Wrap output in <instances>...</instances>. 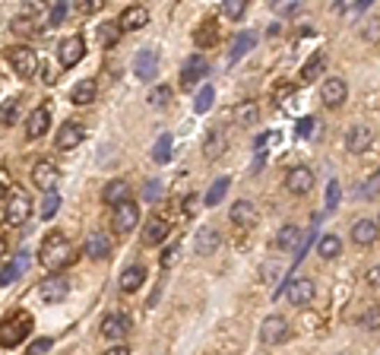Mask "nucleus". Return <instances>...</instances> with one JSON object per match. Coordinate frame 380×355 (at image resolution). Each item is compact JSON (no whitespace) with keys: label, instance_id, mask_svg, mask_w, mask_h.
Segmentation results:
<instances>
[{"label":"nucleus","instance_id":"obj_45","mask_svg":"<svg viewBox=\"0 0 380 355\" xmlns=\"http://www.w3.org/2000/svg\"><path fill=\"white\" fill-rule=\"evenodd\" d=\"M361 324H365V327H371V330H377L380 327V305L367 307L365 314H361Z\"/></svg>","mask_w":380,"mask_h":355},{"label":"nucleus","instance_id":"obj_25","mask_svg":"<svg viewBox=\"0 0 380 355\" xmlns=\"http://www.w3.org/2000/svg\"><path fill=\"white\" fill-rule=\"evenodd\" d=\"M146 22H149V10L146 7H127L124 13H121V20H118V26L124 29V32H137V29H143Z\"/></svg>","mask_w":380,"mask_h":355},{"label":"nucleus","instance_id":"obj_35","mask_svg":"<svg viewBox=\"0 0 380 355\" xmlns=\"http://www.w3.org/2000/svg\"><path fill=\"white\" fill-rule=\"evenodd\" d=\"M213 102H215V89L213 86H203L200 96H197V102H194V111H197V115H206V111L213 108Z\"/></svg>","mask_w":380,"mask_h":355},{"label":"nucleus","instance_id":"obj_42","mask_svg":"<svg viewBox=\"0 0 380 355\" xmlns=\"http://www.w3.org/2000/svg\"><path fill=\"white\" fill-rule=\"evenodd\" d=\"M124 32L121 26H114V22H105V26H98V38L105 41V45H111V41H118V35Z\"/></svg>","mask_w":380,"mask_h":355},{"label":"nucleus","instance_id":"obj_44","mask_svg":"<svg viewBox=\"0 0 380 355\" xmlns=\"http://www.w3.org/2000/svg\"><path fill=\"white\" fill-rule=\"evenodd\" d=\"M51 349H54V340H48V336L29 342V355H45V352H51Z\"/></svg>","mask_w":380,"mask_h":355},{"label":"nucleus","instance_id":"obj_37","mask_svg":"<svg viewBox=\"0 0 380 355\" xmlns=\"http://www.w3.org/2000/svg\"><path fill=\"white\" fill-rule=\"evenodd\" d=\"M146 102H149L152 108H165V105L172 102V89H168V86H152V92H149Z\"/></svg>","mask_w":380,"mask_h":355},{"label":"nucleus","instance_id":"obj_52","mask_svg":"<svg viewBox=\"0 0 380 355\" xmlns=\"http://www.w3.org/2000/svg\"><path fill=\"white\" fill-rule=\"evenodd\" d=\"M127 352H130V349H127V346H121V342H114V346L108 349V355H127Z\"/></svg>","mask_w":380,"mask_h":355},{"label":"nucleus","instance_id":"obj_11","mask_svg":"<svg viewBox=\"0 0 380 355\" xmlns=\"http://www.w3.org/2000/svg\"><path fill=\"white\" fill-rule=\"evenodd\" d=\"M219 247H222L219 229H213V226L197 229V235H194V251H197V257H215V254H219Z\"/></svg>","mask_w":380,"mask_h":355},{"label":"nucleus","instance_id":"obj_14","mask_svg":"<svg viewBox=\"0 0 380 355\" xmlns=\"http://www.w3.org/2000/svg\"><path fill=\"white\" fill-rule=\"evenodd\" d=\"M98 333L105 336V340H111V342H118V340H124L127 333H130V317L127 314H105L102 317V327H98Z\"/></svg>","mask_w":380,"mask_h":355},{"label":"nucleus","instance_id":"obj_15","mask_svg":"<svg viewBox=\"0 0 380 355\" xmlns=\"http://www.w3.org/2000/svg\"><path fill=\"white\" fill-rule=\"evenodd\" d=\"M133 73H137V80L152 82L155 73H159V55H155L152 48H143L137 57H133Z\"/></svg>","mask_w":380,"mask_h":355},{"label":"nucleus","instance_id":"obj_27","mask_svg":"<svg viewBox=\"0 0 380 355\" xmlns=\"http://www.w3.org/2000/svg\"><path fill=\"white\" fill-rule=\"evenodd\" d=\"M225 146H228L225 130L213 127V130L206 133V140H203V156H206V159H219L222 152H225Z\"/></svg>","mask_w":380,"mask_h":355},{"label":"nucleus","instance_id":"obj_34","mask_svg":"<svg viewBox=\"0 0 380 355\" xmlns=\"http://www.w3.org/2000/svg\"><path fill=\"white\" fill-rule=\"evenodd\" d=\"M358 35L367 41V45H377V41H380V16H367V20L361 22Z\"/></svg>","mask_w":380,"mask_h":355},{"label":"nucleus","instance_id":"obj_36","mask_svg":"<svg viewBox=\"0 0 380 355\" xmlns=\"http://www.w3.org/2000/svg\"><path fill=\"white\" fill-rule=\"evenodd\" d=\"M270 10L276 16H295L301 10V0H270Z\"/></svg>","mask_w":380,"mask_h":355},{"label":"nucleus","instance_id":"obj_40","mask_svg":"<svg viewBox=\"0 0 380 355\" xmlns=\"http://www.w3.org/2000/svg\"><path fill=\"white\" fill-rule=\"evenodd\" d=\"M73 7H76V13L92 16V13H98V10L105 7V0H73Z\"/></svg>","mask_w":380,"mask_h":355},{"label":"nucleus","instance_id":"obj_23","mask_svg":"<svg viewBox=\"0 0 380 355\" xmlns=\"http://www.w3.org/2000/svg\"><path fill=\"white\" fill-rule=\"evenodd\" d=\"M165 238H168V222L162 216H152L149 222L143 226V245L146 247H155V245H162Z\"/></svg>","mask_w":380,"mask_h":355},{"label":"nucleus","instance_id":"obj_16","mask_svg":"<svg viewBox=\"0 0 380 355\" xmlns=\"http://www.w3.org/2000/svg\"><path fill=\"white\" fill-rule=\"evenodd\" d=\"M374 143V130L367 127V124H355V127H349L346 133V150L352 152V156H361V152H367V146Z\"/></svg>","mask_w":380,"mask_h":355},{"label":"nucleus","instance_id":"obj_2","mask_svg":"<svg viewBox=\"0 0 380 355\" xmlns=\"http://www.w3.org/2000/svg\"><path fill=\"white\" fill-rule=\"evenodd\" d=\"M29 216H32L29 194L22 187H10L3 194V219H7V226H22V222H29Z\"/></svg>","mask_w":380,"mask_h":355},{"label":"nucleus","instance_id":"obj_21","mask_svg":"<svg viewBox=\"0 0 380 355\" xmlns=\"http://www.w3.org/2000/svg\"><path fill=\"white\" fill-rule=\"evenodd\" d=\"M146 282V266L143 263H133V266H127L124 273L118 276V289L124 295H133V292H139V286Z\"/></svg>","mask_w":380,"mask_h":355},{"label":"nucleus","instance_id":"obj_9","mask_svg":"<svg viewBox=\"0 0 380 355\" xmlns=\"http://www.w3.org/2000/svg\"><path fill=\"white\" fill-rule=\"evenodd\" d=\"M349 99V82L342 76H326L324 86H320V102L326 108H339V105H346Z\"/></svg>","mask_w":380,"mask_h":355},{"label":"nucleus","instance_id":"obj_47","mask_svg":"<svg viewBox=\"0 0 380 355\" xmlns=\"http://www.w3.org/2000/svg\"><path fill=\"white\" fill-rule=\"evenodd\" d=\"M339 203V181H330V184H326V206H336Z\"/></svg>","mask_w":380,"mask_h":355},{"label":"nucleus","instance_id":"obj_29","mask_svg":"<svg viewBox=\"0 0 380 355\" xmlns=\"http://www.w3.org/2000/svg\"><path fill=\"white\" fill-rule=\"evenodd\" d=\"M235 121L241 124V127H254V124L260 121V105L257 102H241L235 108Z\"/></svg>","mask_w":380,"mask_h":355},{"label":"nucleus","instance_id":"obj_31","mask_svg":"<svg viewBox=\"0 0 380 355\" xmlns=\"http://www.w3.org/2000/svg\"><path fill=\"white\" fill-rule=\"evenodd\" d=\"M257 45V32H244L235 38V45H231V51H228V61H238V57H244L250 48Z\"/></svg>","mask_w":380,"mask_h":355},{"label":"nucleus","instance_id":"obj_46","mask_svg":"<svg viewBox=\"0 0 380 355\" xmlns=\"http://www.w3.org/2000/svg\"><path fill=\"white\" fill-rule=\"evenodd\" d=\"M244 3H248V0H225V16L228 20H238V16L244 13Z\"/></svg>","mask_w":380,"mask_h":355},{"label":"nucleus","instance_id":"obj_13","mask_svg":"<svg viewBox=\"0 0 380 355\" xmlns=\"http://www.w3.org/2000/svg\"><path fill=\"white\" fill-rule=\"evenodd\" d=\"M285 298H289L291 307H304L314 301V280H307V276H298V280L289 282V289H285Z\"/></svg>","mask_w":380,"mask_h":355},{"label":"nucleus","instance_id":"obj_4","mask_svg":"<svg viewBox=\"0 0 380 355\" xmlns=\"http://www.w3.org/2000/svg\"><path fill=\"white\" fill-rule=\"evenodd\" d=\"M67 295H70V280L61 270H54L48 280L38 282V298H42L45 305H57V301H63Z\"/></svg>","mask_w":380,"mask_h":355},{"label":"nucleus","instance_id":"obj_26","mask_svg":"<svg viewBox=\"0 0 380 355\" xmlns=\"http://www.w3.org/2000/svg\"><path fill=\"white\" fill-rule=\"evenodd\" d=\"M96 96H98V82H96V80H79V82L73 86V92H70V102L83 108V105H92V102H96Z\"/></svg>","mask_w":380,"mask_h":355},{"label":"nucleus","instance_id":"obj_8","mask_svg":"<svg viewBox=\"0 0 380 355\" xmlns=\"http://www.w3.org/2000/svg\"><path fill=\"white\" fill-rule=\"evenodd\" d=\"M83 55H86V41H83V35H70V38H63L61 45H57V64H61L63 70L76 67V64L83 61Z\"/></svg>","mask_w":380,"mask_h":355},{"label":"nucleus","instance_id":"obj_10","mask_svg":"<svg viewBox=\"0 0 380 355\" xmlns=\"http://www.w3.org/2000/svg\"><path fill=\"white\" fill-rule=\"evenodd\" d=\"M228 219H231L241 232H248V229H254L257 222H260V210H257L254 200H235L231 210H228Z\"/></svg>","mask_w":380,"mask_h":355},{"label":"nucleus","instance_id":"obj_17","mask_svg":"<svg viewBox=\"0 0 380 355\" xmlns=\"http://www.w3.org/2000/svg\"><path fill=\"white\" fill-rule=\"evenodd\" d=\"M377 235H380V222H374V219H355L352 222V241L358 247H371L377 241Z\"/></svg>","mask_w":380,"mask_h":355},{"label":"nucleus","instance_id":"obj_48","mask_svg":"<svg viewBox=\"0 0 380 355\" xmlns=\"http://www.w3.org/2000/svg\"><path fill=\"white\" fill-rule=\"evenodd\" d=\"M16 276H20V270H16V266L7 260V263H3V286H10V282H13Z\"/></svg>","mask_w":380,"mask_h":355},{"label":"nucleus","instance_id":"obj_1","mask_svg":"<svg viewBox=\"0 0 380 355\" xmlns=\"http://www.w3.org/2000/svg\"><path fill=\"white\" fill-rule=\"evenodd\" d=\"M73 260V245H70V238L63 232H51L45 235L42 247H38V263L45 266V270H63V266Z\"/></svg>","mask_w":380,"mask_h":355},{"label":"nucleus","instance_id":"obj_24","mask_svg":"<svg viewBox=\"0 0 380 355\" xmlns=\"http://www.w3.org/2000/svg\"><path fill=\"white\" fill-rule=\"evenodd\" d=\"M102 200L108 206H118L124 203V200H130V181H124V178H114V181H108L102 191Z\"/></svg>","mask_w":380,"mask_h":355},{"label":"nucleus","instance_id":"obj_51","mask_svg":"<svg viewBox=\"0 0 380 355\" xmlns=\"http://www.w3.org/2000/svg\"><path fill=\"white\" fill-rule=\"evenodd\" d=\"M146 200H155V197H159V184H146Z\"/></svg>","mask_w":380,"mask_h":355},{"label":"nucleus","instance_id":"obj_53","mask_svg":"<svg viewBox=\"0 0 380 355\" xmlns=\"http://www.w3.org/2000/svg\"><path fill=\"white\" fill-rule=\"evenodd\" d=\"M377 222H380V219H377Z\"/></svg>","mask_w":380,"mask_h":355},{"label":"nucleus","instance_id":"obj_6","mask_svg":"<svg viewBox=\"0 0 380 355\" xmlns=\"http://www.w3.org/2000/svg\"><path fill=\"white\" fill-rule=\"evenodd\" d=\"M289 333H291L289 321L279 317V314H270L266 321L260 324V342H263V346H282V342L289 340Z\"/></svg>","mask_w":380,"mask_h":355},{"label":"nucleus","instance_id":"obj_19","mask_svg":"<svg viewBox=\"0 0 380 355\" xmlns=\"http://www.w3.org/2000/svg\"><path fill=\"white\" fill-rule=\"evenodd\" d=\"M86 140V127L79 121H67L57 130V150H76Z\"/></svg>","mask_w":380,"mask_h":355},{"label":"nucleus","instance_id":"obj_32","mask_svg":"<svg viewBox=\"0 0 380 355\" xmlns=\"http://www.w3.org/2000/svg\"><path fill=\"white\" fill-rule=\"evenodd\" d=\"M228 184H231V178H215L213 181V187L206 191V197H203V203L206 206H215V203H222V197L228 194Z\"/></svg>","mask_w":380,"mask_h":355},{"label":"nucleus","instance_id":"obj_41","mask_svg":"<svg viewBox=\"0 0 380 355\" xmlns=\"http://www.w3.org/2000/svg\"><path fill=\"white\" fill-rule=\"evenodd\" d=\"M67 0H54V7H51V16H48V26H61L67 20Z\"/></svg>","mask_w":380,"mask_h":355},{"label":"nucleus","instance_id":"obj_28","mask_svg":"<svg viewBox=\"0 0 380 355\" xmlns=\"http://www.w3.org/2000/svg\"><path fill=\"white\" fill-rule=\"evenodd\" d=\"M339 254H342V238H339V235H333V232H326L324 238L317 241V257H324V260H336Z\"/></svg>","mask_w":380,"mask_h":355},{"label":"nucleus","instance_id":"obj_39","mask_svg":"<svg viewBox=\"0 0 380 355\" xmlns=\"http://www.w3.org/2000/svg\"><path fill=\"white\" fill-rule=\"evenodd\" d=\"M57 206H61V197H57V191L45 194V200H42V219H54V216H57Z\"/></svg>","mask_w":380,"mask_h":355},{"label":"nucleus","instance_id":"obj_49","mask_svg":"<svg viewBox=\"0 0 380 355\" xmlns=\"http://www.w3.org/2000/svg\"><path fill=\"white\" fill-rule=\"evenodd\" d=\"M365 280H367V286H380V263L377 266H367Z\"/></svg>","mask_w":380,"mask_h":355},{"label":"nucleus","instance_id":"obj_30","mask_svg":"<svg viewBox=\"0 0 380 355\" xmlns=\"http://www.w3.org/2000/svg\"><path fill=\"white\" fill-rule=\"evenodd\" d=\"M301 245V229L298 226H282L276 235V247H282V251H291V247Z\"/></svg>","mask_w":380,"mask_h":355},{"label":"nucleus","instance_id":"obj_5","mask_svg":"<svg viewBox=\"0 0 380 355\" xmlns=\"http://www.w3.org/2000/svg\"><path fill=\"white\" fill-rule=\"evenodd\" d=\"M57 181H61V168H57L51 159H38V162L32 165V184L38 187V191H45V194L57 191Z\"/></svg>","mask_w":380,"mask_h":355},{"label":"nucleus","instance_id":"obj_33","mask_svg":"<svg viewBox=\"0 0 380 355\" xmlns=\"http://www.w3.org/2000/svg\"><path fill=\"white\" fill-rule=\"evenodd\" d=\"M168 159H172V133H162V137L155 140V146H152V162L165 165Z\"/></svg>","mask_w":380,"mask_h":355},{"label":"nucleus","instance_id":"obj_3","mask_svg":"<svg viewBox=\"0 0 380 355\" xmlns=\"http://www.w3.org/2000/svg\"><path fill=\"white\" fill-rule=\"evenodd\" d=\"M7 64L22 76V80H29V76L38 73V67H42V57L35 55L32 48H26V45H22V48H10L7 51Z\"/></svg>","mask_w":380,"mask_h":355},{"label":"nucleus","instance_id":"obj_22","mask_svg":"<svg viewBox=\"0 0 380 355\" xmlns=\"http://www.w3.org/2000/svg\"><path fill=\"white\" fill-rule=\"evenodd\" d=\"M83 251H86V257H89V260H105L111 254L108 235H105V232H89V235H86Z\"/></svg>","mask_w":380,"mask_h":355},{"label":"nucleus","instance_id":"obj_12","mask_svg":"<svg viewBox=\"0 0 380 355\" xmlns=\"http://www.w3.org/2000/svg\"><path fill=\"white\" fill-rule=\"evenodd\" d=\"M139 226V206L133 200H124V203L114 206V232L118 235H127Z\"/></svg>","mask_w":380,"mask_h":355},{"label":"nucleus","instance_id":"obj_50","mask_svg":"<svg viewBox=\"0 0 380 355\" xmlns=\"http://www.w3.org/2000/svg\"><path fill=\"white\" fill-rule=\"evenodd\" d=\"M178 257V247H168V254H162V266H172Z\"/></svg>","mask_w":380,"mask_h":355},{"label":"nucleus","instance_id":"obj_7","mask_svg":"<svg viewBox=\"0 0 380 355\" xmlns=\"http://www.w3.org/2000/svg\"><path fill=\"white\" fill-rule=\"evenodd\" d=\"M314 184H317V178H314V171L307 168V165H295V168H289V175H285V191L295 194V197L311 194Z\"/></svg>","mask_w":380,"mask_h":355},{"label":"nucleus","instance_id":"obj_43","mask_svg":"<svg viewBox=\"0 0 380 355\" xmlns=\"http://www.w3.org/2000/svg\"><path fill=\"white\" fill-rule=\"evenodd\" d=\"M320 70H324V55H314L307 67L301 70V80H314V73H320Z\"/></svg>","mask_w":380,"mask_h":355},{"label":"nucleus","instance_id":"obj_20","mask_svg":"<svg viewBox=\"0 0 380 355\" xmlns=\"http://www.w3.org/2000/svg\"><path fill=\"white\" fill-rule=\"evenodd\" d=\"M209 73V61L203 55H190V61L184 64V70H181V86L190 89L197 80H203V76Z\"/></svg>","mask_w":380,"mask_h":355},{"label":"nucleus","instance_id":"obj_38","mask_svg":"<svg viewBox=\"0 0 380 355\" xmlns=\"http://www.w3.org/2000/svg\"><path fill=\"white\" fill-rule=\"evenodd\" d=\"M16 117H20V102H16V99H7V102H3V115H0V124H3V127H13Z\"/></svg>","mask_w":380,"mask_h":355},{"label":"nucleus","instance_id":"obj_18","mask_svg":"<svg viewBox=\"0 0 380 355\" xmlns=\"http://www.w3.org/2000/svg\"><path fill=\"white\" fill-rule=\"evenodd\" d=\"M48 130H51V111L45 108V105H38V108L26 117V137L38 140V137H45Z\"/></svg>","mask_w":380,"mask_h":355}]
</instances>
